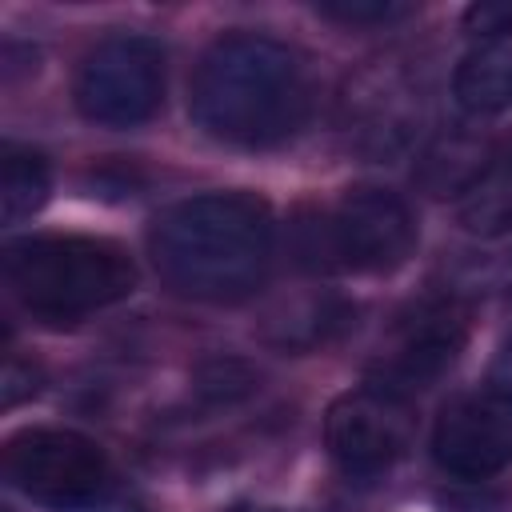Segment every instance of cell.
Wrapping results in <instances>:
<instances>
[{"instance_id": "obj_1", "label": "cell", "mask_w": 512, "mask_h": 512, "mask_svg": "<svg viewBox=\"0 0 512 512\" xmlns=\"http://www.w3.org/2000/svg\"><path fill=\"white\" fill-rule=\"evenodd\" d=\"M316 100V80L292 44L264 32L216 36L192 72L188 112L196 128L232 148H276L292 140Z\"/></svg>"}, {"instance_id": "obj_2", "label": "cell", "mask_w": 512, "mask_h": 512, "mask_svg": "<svg viewBox=\"0 0 512 512\" xmlns=\"http://www.w3.org/2000/svg\"><path fill=\"white\" fill-rule=\"evenodd\" d=\"M148 252L172 292L236 304L268 280L276 220L252 192H200L168 204L152 220Z\"/></svg>"}, {"instance_id": "obj_3", "label": "cell", "mask_w": 512, "mask_h": 512, "mask_svg": "<svg viewBox=\"0 0 512 512\" xmlns=\"http://www.w3.org/2000/svg\"><path fill=\"white\" fill-rule=\"evenodd\" d=\"M4 284L28 316L72 324L132 296L136 264L104 236L32 232L4 244Z\"/></svg>"}, {"instance_id": "obj_4", "label": "cell", "mask_w": 512, "mask_h": 512, "mask_svg": "<svg viewBox=\"0 0 512 512\" xmlns=\"http://www.w3.org/2000/svg\"><path fill=\"white\" fill-rule=\"evenodd\" d=\"M4 476L48 512H144L108 452L76 428H20L4 444Z\"/></svg>"}, {"instance_id": "obj_5", "label": "cell", "mask_w": 512, "mask_h": 512, "mask_svg": "<svg viewBox=\"0 0 512 512\" xmlns=\"http://www.w3.org/2000/svg\"><path fill=\"white\" fill-rule=\"evenodd\" d=\"M420 228L412 204L380 184H356L300 224V260L324 272H396L416 252Z\"/></svg>"}, {"instance_id": "obj_6", "label": "cell", "mask_w": 512, "mask_h": 512, "mask_svg": "<svg viewBox=\"0 0 512 512\" xmlns=\"http://www.w3.org/2000/svg\"><path fill=\"white\" fill-rule=\"evenodd\" d=\"M72 100L88 124L136 128L164 104V48L140 32H116L92 44L76 68Z\"/></svg>"}, {"instance_id": "obj_7", "label": "cell", "mask_w": 512, "mask_h": 512, "mask_svg": "<svg viewBox=\"0 0 512 512\" xmlns=\"http://www.w3.org/2000/svg\"><path fill=\"white\" fill-rule=\"evenodd\" d=\"M468 336V312L456 300H424L408 316H400L392 340L368 364V388L412 400L432 388L460 356Z\"/></svg>"}, {"instance_id": "obj_8", "label": "cell", "mask_w": 512, "mask_h": 512, "mask_svg": "<svg viewBox=\"0 0 512 512\" xmlns=\"http://www.w3.org/2000/svg\"><path fill=\"white\" fill-rule=\"evenodd\" d=\"M324 440H328L336 468L348 480H360V484L380 480L408 452V440H412L408 400L384 396L376 388L344 392L328 408Z\"/></svg>"}, {"instance_id": "obj_9", "label": "cell", "mask_w": 512, "mask_h": 512, "mask_svg": "<svg viewBox=\"0 0 512 512\" xmlns=\"http://www.w3.org/2000/svg\"><path fill=\"white\" fill-rule=\"evenodd\" d=\"M432 456L448 476L484 484L512 464V408L480 396L448 400L432 428Z\"/></svg>"}, {"instance_id": "obj_10", "label": "cell", "mask_w": 512, "mask_h": 512, "mask_svg": "<svg viewBox=\"0 0 512 512\" xmlns=\"http://www.w3.org/2000/svg\"><path fill=\"white\" fill-rule=\"evenodd\" d=\"M452 92L472 116H496L512 108V44L472 48L456 68Z\"/></svg>"}, {"instance_id": "obj_11", "label": "cell", "mask_w": 512, "mask_h": 512, "mask_svg": "<svg viewBox=\"0 0 512 512\" xmlns=\"http://www.w3.org/2000/svg\"><path fill=\"white\" fill-rule=\"evenodd\" d=\"M52 192V168L44 160V152L8 140L0 152V220L4 224H20L32 212L44 208Z\"/></svg>"}, {"instance_id": "obj_12", "label": "cell", "mask_w": 512, "mask_h": 512, "mask_svg": "<svg viewBox=\"0 0 512 512\" xmlns=\"http://www.w3.org/2000/svg\"><path fill=\"white\" fill-rule=\"evenodd\" d=\"M460 224L476 236H500L512 228V144L492 152L484 172L460 200Z\"/></svg>"}, {"instance_id": "obj_13", "label": "cell", "mask_w": 512, "mask_h": 512, "mask_svg": "<svg viewBox=\"0 0 512 512\" xmlns=\"http://www.w3.org/2000/svg\"><path fill=\"white\" fill-rule=\"evenodd\" d=\"M316 12L324 20H336V24L380 28V24H396V20L412 16L416 8L412 4H400V0H320Z\"/></svg>"}, {"instance_id": "obj_14", "label": "cell", "mask_w": 512, "mask_h": 512, "mask_svg": "<svg viewBox=\"0 0 512 512\" xmlns=\"http://www.w3.org/2000/svg\"><path fill=\"white\" fill-rule=\"evenodd\" d=\"M196 392L212 404H228V400H240L252 392V372L236 360H212L196 372Z\"/></svg>"}, {"instance_id": "obj_15", "label": "cell", "mask_w": 512, "mask_h": 512, "mask_svg": "<svg viewBox=\"0 0 512 512\" xmlns=\"http://www.w3.org/2000/svg\"><path fill=\"white\" fill-rule=\"evenodd\" d=\"M464 28L472 36L492 40V44H504L512 36V0H480V4H468Z\"/></svg>"}, {"instance_id": "obj_16", "label": "cell", "mask_w": 512, "mask_h": 512, "mask_svg": "<svg viewBox=\"0 0 512 512\" xmlns=\"http://www.w3.org/2000/svg\"><path fill=\"white\" fill-rule=\"evenodd\" d=\"M4 408H16L24 396H32L36 388H40V372L32 368V364H24V360H16V356H8V364H4Z\"/></svg>"}, {"instance_id": "obj_17", "label": "cell", "mask_w": 512, "mask_h": 512, "mask_svg": "<svg viewBox=\"0 0 512 512\" xmlns=\"http://www.w3.org/2000/svg\"><path fill=\"white\" fill-rule=\"evenodd\" d=\"M488 392H492V400L512 408V344H504L492 356V364H488Z\"/></svg>"}, {"instance_id": "obj_18", "label": "cell", "mask_w": 512, "mask_h": 512, "mask_svg": "<svg viewBox=\"0 0 512 512\" xmlns=\"http://www.w3.org/2000/svg\"><path fill=\"white\" fill-rule=\"evenodd\" d=\"M440 504H444V512H500L504 508V500L488 496V492H472V496L448 492V496H440Z\"/></svg>"}, {"instance_id": "obj_19", "label": "cell", "mask_w": 512, "mask_h": 512, "mask_svg": "<svg viewBox=\"0 0 512 512\" xmlns=\"http://www.w3.org/2000/svg\"><path fill=\"white\" fill-rule=\"evenodd\" d=\"M228 512H272V508H264V504H232Z\"/></svg>"}]
</instances>
